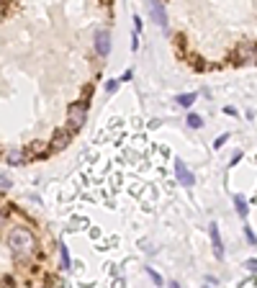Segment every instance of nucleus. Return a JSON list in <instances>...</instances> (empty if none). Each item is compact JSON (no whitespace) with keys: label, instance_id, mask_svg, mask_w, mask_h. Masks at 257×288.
I'll return each mask as SVG.
<instances>
[{"label":"nucleus","instance_id":"nucleus-2","mask_svg":"<svg viewBox=\"0 0 257 288\" xmlns=\"http://www.w3.org/2000/svg\"><path fill=\"white\" fill-rule=\"evenodd\" d=\"M67 118H70V126H72V129H80V126L85 124V103H75V105H70Z\"/></svg>","mask_w":257,"mask_h":288},{"label":"nucleus","instance_id":"nucleus-1","mask_svg":"<svg viewBox=\"0 0 257 288\" xmlns=\"http://www.w3.org/2000/svg\"><path fill=\"white\" fill-rule=\"evenodd\" d=\"M8 247L16 257L26 260V257H31L36 252V239L31 237V232H26V229H13L8 234Z\"/></svg>","mask_w":257,"mask_h":288},{"label":"nucleus","instance_id":"nucleus-9","mask_svg":"<svg viewBox=\"0 0 257 288\" xmlns=\"http://www.w3.org/2000/svg\"><path fill=\"white\" fill-rule=\"evenodd\" d=\"M234 206H237V211H239V216H247V203H245L242 195H237V198H234Z\"/></svg>","mask_w":257,"mask_h":288},{"label":"nucleus","instance_id":"nucleus-16","mask_svg":"<svg viewBox=\"0 0 257 288\" xmlns=\"http://www.w3.org/2000/svg\"><path fill=\"white\" fill-rule=\"evenodd\" d=\"M224 142H226V134H224V136H219V139H216V142H214V147H216V149H219V147H224Z\"/></svg>","mask_w":257,"mask_h":288},{"label":"nucleus","instance_id":"nucleus-15","mask_svg":"<svg viewBox=\"0 0 257 288\" xmlns=\"http://www.w3.org/2000/svg\"><path fill=\"white\" fill-rule=\"evenodd\" d=\"M131 49H134V52H137V49H139V39H137V34H134V36H131Z\"/></svg>","mask_w":257,"mask_h":288},{"label":"nucleus","instance_id":"nucleus-10","mask_svg":"<svg viewBox=\"0 0 257 288\" xmlns=\"http://www.w3.org/2000/svg\"><path fill=\"white\" fill-rule=\"evenodd\" d=\"M175 100H177L180 105H190V103L195 100V93H185V96H177Z\"/></svg>","mask_w":257,"mask_h":288},{"label":"nucleus","instance_id":"nucleus-7","mask_svg":"<svg viewBox=\"0 0 257 288\" xmlns=\"http://www.w3.org/2000/svg\"><path fill=\"white\" fill-rule=\"evenodd\" d=\"M211 239H214L216 255L221 257V255H224V247H221V237H219V226H216V224H211Z\"/></svg>","mask_w":257,"mask_h":288},{"label":"nucleus","instance_id":"nucleus-13","mask_svg":"<svg viewBox=\"0 0 257 288\" xmlns=\"http://www.w3.org/2000/svg\"><path fill=\"white\" fill-rule=\"evenodd\" d=\"M116 88H118V80H111L108 85H105V90H108V93H116Z\"/></svg>","mask_w":257,"mask_h":288},{"label":"nucleus","instance_id":"nucleus-19","mask_svg":"<svg viewBox=\"0 0 257 288\" xmlns=\"http://www.w3.org/2000/svg\"><path fill=\"white\" fill-rule=\"evenodd\" d=\"M10 188V180H8V175H3V191H8Z\"/></svg>","mask_w":257,"mask_h":288},{"label":"nucleus","instance_id":"nucleus-11","mask_svg":"<svg viewBox=\"0 0 257 288\" xmlns=\"http://www.w3.org/2000/svg\"><path fill=\"white\" fill-rule=\"evenodd\" d=\"M10 165H21V160H23V155L21 152H16V149H13V152H8V157H5Z\"/></svg>","mask_w":257,"mask_h":288},{"label":"nucleus","instance_id":"nucleus-14","mask_svg":"<svg viewBox=\"0 0 257 288\" xmlns=\"http://www.w3.org/2000/svg\"><path fill=\"white\" fill-rule=\"evenodd\" d=\"M62 265H65V268H70V255H67V250H65V247H62Z\"/></svg>","mask_w":257,"mask_h":288},{"label":"nucleus","instance_id":"nucleus-17","mask_svg":"<svg viewBox=\"0 0 257 288\" xmlns=\"http://www.w3.org/2000/svg\"><path fill=\"white\" fill-rule=\"evenodd\" d=\"M147 273H149V276H152V281H155V283H162V278L157 276V273H155V270H147Z\"/></svg>","mask_w":257,"mask_h":288},{"label":"nucleus","instance_id":"nucleus-4","mask_svg":"<svg viewBox=\"0 0 257 288\" xmlns=\"http://www.w3.org/2000/svg\"><path fill=\"white\" fill-rule=\"evenodd\" d=\"M175 175H177V180H180L183 186H193V183H195V178L190 175V170L185 168L183 160H175Z\"/></svg>","mask_w":257,"mask_h":288},{"label":"nucleus","instance_id":"nucleus-6","mask_svg":"<svg viewBox=\"0 0 257 288\" xmlns=\"http://www.w3.org/2000/svg\"><path fill=\"white\" fill-rule=\"evenodd\" d=\"M52 142H54V144H52V149H65V147H67V142H70V131H57Z\"/></svg>","mask_w":257,"mask_h":288},{"label":"nucleus","instance_id":"nucleus-18","mask_svg":"<svg viewBox=\"0 0 257 288\" xmlns=\"http://www.w3.org/2000/svg\"><path fill=\"white\" fill-rule=\"evenodd\" d=\"M245 265H247V270H257V260H247Z\"/></svg>","mask_w":257,"mask_h":288},{"label":"nucleus","instance_id":"nucleus-5","mask_svg":"<svg viewBox=\"0 0 257 288\" xmlns=\"http://www.w3.org/2000/svg\"><path fill=\"white\" fill-rule=\"evenodd\" d=\"M108 47H111V39H108V34L105 31H98V36H95V49H98V54H108Z\"/></svg>","mask_w":257,"mask_h":288},{"label":"nucleus","instance_id":"nucleus-12","mask_svg":"<svg viewBox=\"0 0 257 288\" xmlns=\"http://www.w3.org/2000/svg\"><path fill=\"white\" fill-rule=\"evenodd\" d=\"M188 126H190V129H201V126H203L201 116H195V113H193V116H188Z\"/></svg>","mask_w":257,"mask_h":288},{"label":"nucleus","instance_id":"nucleus-3","mask_svg":"<svg viewBox=\"0 0 257 288\" xmlns=\"http://www.w3.org/2000/svg\"><path fill=\"white\" fill-rule=\"evenodd\" d=\"M147 5H149V13L155 16V21H157L162 28H168V13H165V8H162L160 0H147Z\"/></svg>","mask_w":257,"mask_h":288},{"label":"nucleus","instance_id":"nucleus-8","mask_svg":"<svg viewBox=\"0 0 257 288\" xmlns=\"http://www.w3.org/2000/svg\"><path fill=\"white\" fill-rule=\"evenodd\" d=\"M239 57H245V62H255V59H257V52L250 49V47H242V49H239Z\"/></svg>","mask_w":257,"mask_h":288}]
</instances>
